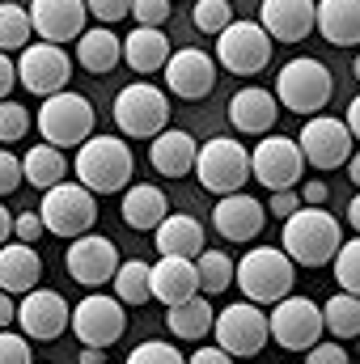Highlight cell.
I'll return each instance as SVG.
<instances>
[{"label": "cell", "mask_w": 360, "mask_h": 364, "mask_svg": "<svg viewBox=\"0 0 360 364\" xmlns=\"http://www.w3.org/2000/svg\"><path fill=\"white\" fill-rule=\"evenodd\" d=\"M348 225H352V229L360 233V191H356V199L348 203Z\"/></svg>", "instance_id": "cell-55"}, {"label": "cell", "mask_w": 360, "mask_h": 364, "mask_svg": "<svg viewBox=\"0 0 360 364\" xmlns=\"http://www.w3.org/2000/svg\"><path fill=\"white\" fill-rule=\"evenodd\" d=\"M85 13L97 17L102 26H110V21H123L132 13V0H85Z\"/></svg>", "instance_id": "cell-43"}, {"label": "cell", "mask_w": 360, "mask_h": 364, "mask_svg": "<svg viewBox=\"0 0 360 364\" xmlns=\"http://www.w3.org/2000/svg\"><path fill=\"white\" fill-rule=\"evenodd\" d=\"M186 364H233L229 352H221V348H199V352H191Z\"/></svg>", "instance_id": "cell-48"}, {"label": "cell", "mask_w": 360, "mask_h": 364, "mask_svg": "<svg viewBox=\"0 0 360 364\" xmlns=\"http://www.w3.org/2000/svg\"><path fill=\"white\" fill-rule=\"evenodd\" d=\"M233 279L242 288L246 301L255 305H275L292 292V279H297V267L284 250L275 246H259V250H246L242 263L233 267Z\"/></svg>", "instance_id": "cell-3"}, {"label": "cell", "mask_w": 360, "mask_h": 364, "mask_svg": "<svg viewBox=\"0 0 360 364\" xmlns=\"http://www.w3.org/2000/svg\"><path fill=\"white\" fill-rule=\"evenodd\" d=\"M212 335H216V348L229 352L233 360L238 356H259L268 348V314L255 305V301H238L229 309H221L212 318Z\"/></svg>", "instance_id": "cell-10"}, {"label": "cell", "mask_w": 360, "mask_h": 364, "mask_svg": "<svg viewBox=\"0 0 360 364\" xmlns=\"http://www.w3.org/2000/svg\"><path fill=\"white\" fill-rule=\"evenodd\" d=\"M47 229H43V220H38V212H17L13 216V237L17 242H26V246H34L38 237H43Z\"/></svg>", "instance_id": "cell-45"}, {"label": "cell", "mask_w": 360, "mask_h": 364, "mask_svg": "<svg viewBox=\"0 0 360 364\" xmlns=\"http://www.w3.org/2000/svg\"><path fill=\"white\" fill-rule=\"evenodd\" d=\"M352 144H356L352 132L335 114H309V123L301 127V140H297L305 166H314V170H339L352 157Z\"/></svg>", "instance_id": "cell-15"}, {"label": "cell", "mask_w": 360, "mask_h": 364, "mask_svg": "<svg viewBox=\"0 0 360 364\" xmlns=\"http://www.w3.org/2000/svg\"><path fill=\"white\" fill-rule=\"evenodd\" d=\"M331 263H335V284H339V292L360 296V233L335 250V259H331Z\"/></svg>", "instance_id": "cell-37"}, {"label": "cell", "mask_w": 360, "mask_h": 364, "mask_svg": "<svg viewBox=\"0 0 360 364\" xmlns=\"http://www.w3.org/2000/svg\"><path fill=\"white\" fill-rule=\"evenodd\" d=\"M68 326H73V335H77L85 348H110V343L123 339L127 318H123V305H119L115 296L90 292V296H81V301L73 305Z\"/></svg>", "instance_id": "cell-14"}, {"label": "cell", "mask_w": 360, "mask_h": 364, "mask_svg": "<svg viewBox=\"0 0 360 364\" xmlns=\"http://www.w3.org/2000/svg\"><path fill=\"white\" fill-rule=\"evenodd\" d=\"M297 208H301V195H297V191H271L268 216H280V220H284V216H292Z\"/></svg>", "instance_id": "cell-47"}, {"label": "cell", "mask_w": 360, "mask_h": 364, "mask_svg": "<svg viewBox=\"0 0 360 364\" xmlns=\"http://www.w3.org/2000/svg\"><path fill=\"white\" fill-rule=\"evenodd\" d=\"M335 93V77L322 60H309V55H297L280 68L275 77V102L292 114H318Z\"/></svg>", "instance_id": "cell-4"}, {"label": "cell", "mask_w": 360, "mask_h": 364, "mask_svg": "<svg viewBox=\"0 0 360 364\" xmlns=\"http://www.w3.org/2000/svg\"><path fill=\"white\" fill-rule=\"evenodd\" d=\"M268 335L280 348H288V352H309L322 339V305H314L309 296H292L288 292L271 309Z\"/></svg>", "instance_id": "cell-12"}, {"label": "cell", "mask_w": 360, "mask_h": 364, "mask_svg": "<svg viewBox=\"0 0 360 364\" xmlns=\"http://www.w3.org/2000/svg\"><path fill=\"white\" fill-rule=\"evenodd\" d=\"M271 51L275 43L259 21H229L216 34V64L229 68L233 77H259L271 64Z\"/></svg>", "instance_id": "cell-9"}, {"label": "cell", "mask_w": 360, "mask_h": 364, "mask_svg": "<svg viewBox=\"0 0 360 364\" xmlns=\"http://www.w3.org/2000/svg\"><path fill=\"white\" fill-rule=\"evenodd\" d=\"M0 364H34L30 339L13 335V331H0Z\"/></svg>", "instance_id": "cell-42"}, {"label": "cell", "mask_w": 360, "mask_h": 364, "mask_svg": "<svg viewBox=\"0 0 360 364\" xmlns=\"http://www.w3.org/2000/svg\"><path fill=\"white\" fill-rule=\"evenodd\" d=\"M73 174L90 195H119L136 174V157L123 136H90L85 144H77Z\"/></svg>", "instance_id": "cell-2"}, {"label": "cell", "mask_w": 360, "mask_h": 364, "mask_svg": "<svg viewBox=\"0 0 360 364\" xmlns=\"http://www.w3.org/2000/svg\"><path fill=\"white\" fill-rule=\"evenodd\" d=\"M127 364H186V356L174 343H166V339H149V343L127 352Z\"/></svg>", "instance_id": "cell-40"}, {"label": "cell", "mask_w": 360, "mask_h": 364, "mask_svg": "<svg viewBox=\"0 0 360 364\" xmlns=\"http://www.w3.org/2000/svg\"><path fill=\"white\" fill-rule=\"evenodd\" d=\"M64 178H68V161H64V153L51 149V144H34V149L21 157V182L47 191V186H55V182H64Z\"/></svg>", "instance_id": "cell-32"}, {"label": "cell", "mask_w": 360, "mask_h": 364, "mask_svg": "<svg viewBox=\"0 0 360 364\" xmlns=\"http://www.w3.org/2000/svg\"><path fill=\"white\" fill-rule=\"evenodd\" d=\"M301 199H305L309 208H322V203H327V182H305V186H301Z\"/></svg>", "instance_id": "cell-50"}, {"label": "cell", "mask_w": 360, "mask_h": 364, "mask_svg": "<svg viewBox=\"0 0 360 364\" xmlns=\"http://www.w3.org/2000/svg\"><path fill=\"white\" fill-rule=\"evenodd\" d=\"M314 30L331 47H360V0H314Z\"/></svg>", "instance_id": "cell-24"}, {"label": "cell", "mask_w": 360, "mask_h": 364, "mask_svg": "<svg viewBox=\"0 0 360 364\" xmlns=\"http://www.w3.org/2000/svg\"><path fill=\"white\" fill-rule=\"evenodd\" d=\"M119 216L127 229H140V233H153L166 216H170V203H166V191L153 186V182H132L123 186V203H119Z\"/></svg>", "instance_id": "cell-25"}, {"label": "cell", "mask_w": 360, "mask_h": 364, "mask_svg": "<svg viewBox=\"0 0 360 364\" xmlns=\"http://www.w3.org/2000/svg\"><path fill=\"white\" fill-rule=\"evenodd\" d=\"M212 225L225 242H255L268 225V208L246 195V191H233V195H221L216 208H212Z\"/></svg>", "instance_id": "cell-20"}, {"label": "cell", "mask_w": 360, "mask_h": 364, "mask_svg": "<svg viewBox=\"0 0 360 364\" xmlns=\"http://www.w3.org/2000/svg\"><path fill=\"white\" fill-rule=\"evenodd\" d=\"M344 246L339 220L322 208H297L292 216H284V233H280V250L292 259V267H327L335 259V250Z\"/></svg>", "instance_id": "cell-1"}, {"label": "cell", "mask_w": 360, "mask_h": 364, "mask_svg": "<svg viewBox=\"0 0 360 364\" xmlns=\"http://www.w3.org/2000/svg\"><path fill=\"white\" fill-rule=\"evenodd\" d=\"M305 174V157L292 136H263L250 149V178L263 182L268 191H297Z\"/></svg>", "instance_id": "cell-11"}, {"label": "cell", "mask_w": 360, "mask_h": 364, "mask_svg": "<svg viewBox=\"0 0 360 364\" xmlns=\"http://www.w3.org/2000/svg\"><path fill=\"white\" fill-rule=\"evenodd\" d=\"M191 21H195L199 34H221L233 21V9H229V0H199L191 9Z\"/></svg>", "instance_id": "cell-38"}, {"label": "cell", "mask_w": 360, "mask_h": 364, "mask_svg": "<svg viewBox=\"0 0 360 364\" xmlns=\"http://www.w3.org/2000/svg\"><path fill=\"white\" fill-rule=\"evenodd\" d=\"M153 246L162 255H179V259H199V250H208L203 246V225L195 216H174V212L153 229Z\"/></svg>", "instance_id": "cell-28"}, {"label": "cell", "mask_w": 360, "mask_h": 364, "mask_svg": "<svg viewBox=\"0 0 360 364\" xmlns=\"http://www.w3.org/2000/svg\"><path fill=\"white\" fill-rule=\"evenodd\" d=\"M30 132V110L21 102H0V144H17Z\"/></svg>", "instance_id": "cell-39"}, {"label": "cell", "mask_w": 360, "mask_h": 364, "mask_svg": "<svg viewBox=\"0 0 360 364\" xmlns=\"http://www.w3.org/2000/svg\"><path fill=\"white\" fill-rule=\"evenodd\" d=\"M38 279H43V259L34 246H26V242L0 246V292L26 296L30 288H38Z\"/></svg>", "instance_id": "cell-27"}, {"label": "cell", "mask_w": 360, "mask_h": 364, "mask_svg": "<svg viewBox=\"0 0 360 364\" xmlns=\"http://www.w3.org/2000/svg\"><path fill=\"white\" fill-rule=\"evenodd\" d=\"M259 26L271 43H301L314 30V0H263Z\"/></svg>", "instance_id": "cell-21"}, {"label": "cell", "mask_w": 360, "mask_h": 364, "mask_svg": "<svg viewBox=\"0 0 360 364\" xmlns=\"http://www.w3.org/2000/svg\"><path fill=\"white\" fill-rule=\"evenodd\" d=\"M344 166H348V178H352V182L360 186V149H352V157H348Z\"/></svg>", "instance_id": "cell-54"}, {"label": "cell", "mask_w": 360, "mask_h": 364, "mask_svg": "<svg viewBox=\"0 0 360 364\" xmlns=\"http://www.w3.org/2000/svg\"><path fill=\"white\" fill-rule=\"evenodd\" d=\"M13 85H17V68H13V60L0 51V102L9 97V90H13Z\"/></svg>", "instance_id": "cell-49"}, {"label": "cell", "mask_w": 360, "mask_h": 364, "mask_svg": "<svg viewBox=\"0 0 360 364\" xmlns=\"http://www.w3.org/2000/svg\"><path fill=\"white\" fill-rule=\"evenodd\" d=\"M81 364H106L102 348H85V352H81Z\"/></svg>", "instance_id": "cell-56"}, {"label": "cell", "mask_w": 360, "mask_h": 364, "mask_svg": "<svg viewBox=\"0 0 360 364\" xmlns=\"http://www.w3.org/2000/svg\"><path fill=\"white\" fill-rule=\"evenodd\" d=\"M13 68H17V85H26L38 97H51V93L68 90V81H73V60L55 43H30V47H21V60Z\"/></svg>", "instance_id": "cell-13"}, {"label": "cell", "mask_w": 360, "mask_h": 364, "mask_svg": "<svg viewBox=\"0 0 360 364\" xmlns=\"http://www.w3.org/2000/svg\"><path fill=\"white\" fill-rule=\"evenodd\" d=\"M149 292L162 305H179L186 296L199 292L195 279V259H179V255H162L157 263H149Z\"/></svg>", "instance_id": "cell-22"}, {"label": "cell", "mask_w": 360, "mask_h": 364, "mask_svg": "<svg viewBox=\"0 0 360 364\" xmlns=\"http://www.w3.org/2000/svg\"><path fill=\"white\" fill-rule=\"evenodd\" d=\"M38 220H43L47 233L73 242V237H81V233H90L93 229V220H97V203H93V195L81 186V182H55V186L43 191Z\"/></svg>", "instance_id": "cell-8"}, {"label": "cell", "mask_w": 360, "mask_h": 364, "mask_svg": "<svg viewBox=\"0 0 360 364\" xmlns=\"http://www.w3.org/2000/svg\"><path fill=\"white\" fill-rule=\"evenodd\" d=\"M26 43H30V13H26L21 4L4 0V4H0V51L9 55V51H17V47H26Z\"/></svg>", "instance_id": "cell-36"}, {"label": "cell", "mask_w": 360, "mask_h": 364, "mask_svg": "<svg viewBox=\"0 0 360 364\" xmlns=\"http://www.w3.org/2000/svg\"><path fill=\"white\" fill-rule=\"evenodd\" d=\"M195 153H199V144L182 127H166L149 140V166L166 178H186L191 166H195Z\"/></svg>", "instance_id": "cell-26"}, {"label": "cell", "mask_w": 360, "mask_h": 364, "mask_svg": "<svg viewBox=\"0 0 360 364\" xmlns=\"http://www.w3.org/2000/svg\"><path fill=\"white\" fill-rule=\"evenodd\" d=\"M132 17H136V26L162 30L170 21V0H132Z\"/></svg>", "instance_id": "cell-41"}, {"label": "cell", "mask_w": 360, "mask_h": 364, "mask_svg": "<svg viewBox=\"0 0 360 364\" xmlns=\"http://www.w3.org/2000/svg\"><path fill=\"white\" fill-rule=\"evenodd\" d=\"M344 127L352 132V140H360V93L348 102V119H344Z\"/></svg>", "instance_id": "cell-52"}, {"label": "cell", "mask_w": 360, "mask_h": 364, "mask_svg": "<svg viewBox=\"0 0 360 364\" xmlns=\"http://www.w3.org/2000/svg\"><path fill=\"white\" fill-rule=\"evenodd\" d=\"M26 13H30V30L43 43H55V47L77 43L81 30H85V21H90L85 0H34Z\"/></svg>", "instance_id": "cell-18"}, {"label": "cell", "mask_w": 360, "mask_h": 364, "mask_svg": "<svg viewBox=\"0 0 360 364\" xmlns=\"http://www.w3.org/2000/svg\"><path fill=\"white\" fill-rule=\"evenodd\" d=\"M170 314H166V322H170V331H174V339H186V343H199L203 335H212V318H216V309L208 305V296H186L179 305H166Z\"/></svg>", "instance_id": "cell-31"}, {"label": "cell", "mask_w": 360, "mask_h": 364, "mask_svg": "<svg viewBox=\"0 0 360 364\" xmlns=\"http://www.w3.org/2000/svg\"><path fill=\"white\" fill-rule=\"evenodd\" d=\"M17 186H21V157L0 149V195H13Z\"/></svg>", "instance_id": "cell-46"}, {"label": "cell", "mask_w": 360, "mask_h": 364, "mask_svg": "<svg viewBox=\"0 0 360 364\" xmlns=\"http://www.w3.org/2000/svg\"><path fill=\"white\" fill-rule=\"evenodd\" d=\"M123 259H119V250H115V242L110 237H102V233H81V237H73V246H68V255H64V267L68 275L77 279V284H85V288H102V284H110V275L119 267Z\"/></svg>", "instance_id": "cell-17"}, {"label": "cell", "mask_w": 360, "mask_h": 364, "mask_svg": "<svg viewBox=\"0 0 360 364\" xmlns=\"http://www.w3.org/2000/svg\"><path fill=\"white\" fill-rule=\"evenodd\" d=\"M356 339H360V335H356Z\"/></svg>", "instance_id": "cell-58"}, {"label": "cell", "mask_w": 360, "mask_h": 364, "mask_svg": "<svg viewBox=\"0 0 360 364\" xmlns=\"http://www.w3.org/2000/svg\"><path fill=\"white\" fill-rule=\"evenodd\" d=\"M68 301L51 288H30L17 305V322H21V335L34 339V343H51L68 331Z\"/></svg>", "instance_id": "cell-16"}, {"label": "cell", "mask_w": 360, "mask_h": 364, "mask_svg": "<svg viewBox=\"0 0 360 364\" xmlns=\"http://www.w3.org/2000/svg\"><path fill=\"white\" fill-rule=\"evenodd\" d=\"M305 364H348V352H344V343L339 339H318L309 352H305Z\"/></svg>", "instance_id": "cell-44"}, {"label": "cell", "mask_w": 360, "mask_h": 364, "mask_svg": "<svg viewBox=\"0 0 360 364\" xmlns=\"http://www.w3.org/2000/svg\"><path fill=\"white\" fill-rule=\"evenodd\" d=\"M191 174L212 195H233V191H242L250 182V149L242 140H233V136H212L195 153Z\"/></svg>", "instance_id": "cell-5"}, {"label": "cell", "mask_w": 360, "mask_h": 364, "mask_svg": "<svg viewBox=\"0 0 360 364\" xmlns=\"http://www.w3.org/2000/svg\"><path fill=\"white\" fill-rule=\"evenodd\" d=\"M115 127L132 140H153L157 132L170 127V102L166 93L149 81H132L115 93Z\"/></svg>", "instance_id": "cell-7"}, {"label": "cell", "mask_w": 360, "mask_h": 364, "mask_svg": "<svg viewBox=\"0 0 360 364\" xmlns=\"http://www.w3.org/2000/svg\"><path fill=\"white\" fill-rule=\"evenodd\" d=\"M77 60H81V68L85 73H110L119 60H123V38L110 30V26H85L81 30V38H77Z\"/></svg>", "instance_id": "cell-30"}, {"label": "cell", "mask_w": 360, "mask_h": 364, "mask_svg": "<svg viewBox=\"0 0 360 364\" xmlns=\"http://www.w3.org/2000/svg\"><path fill=\"white\" fill-rule=\"evenodd\" d=\"M123 60H127L132 73H157V68H166V60H170V38H166V30L136 26V30L123 38Z\"/></svg>", "instance_id": "cell-29"}, {"label": "cell", "mask_w": 360, "mask_h": 364, "mask_svg": "<svg viewBox=\"0 0 360 364\" xmlns=\"http://www.w3.org/2000/svg\"><path fill=\"white\" fill-rule=\"evenodd\" d=\"M110 288H115L119 305H144V301H153V292H149V263L144 259L119 263L115 275H110Z\"/></svg>", "instance_id": "cell-33"}, {"label": "cell", "mask_w": 360, "mask_h": 364, "mask_svg": "<svg viewBox=\"0 0 360 364\" xmlns=\"http://www.w3.org/2000/svg\"><path fill=\"white\" fill-rule=\"evenodd\" d=\"M9 237H13V212H9V208L0 203V246H4Z\"/></svg>", "instance_id": "cell-53"}, {"label": "cell", "mask_w": 360, "mask_h": 364, "mask_svg": "<svg viewBox=\"0 0 360 364\" xmlns=\"http://www.w3.org/2000/svg\"><path fill=\"white\" fill-rule=\"evenodd\" d=\"M166 90L174 97H186V102H199L216 90V60L203 55L199 47H182V51H170L166 60Z\"/></svg>", "instance_id": "cell-19"}, {"label": "cell", "mask_w": 360, "mask_h": 364, "mask_svg": "<svg viewBox=\"0 0 360 364\" xmlns=\"http://www.w3.org/2000/svg\"><path fill=\"white\" fill-rule=\"evenodd\" d=\"M352 77H356V81H360V55H356V60H352Z\"/></svg>", "instance_id": "cell-57"}, {"label": "cell", "mask_w": 360, "mask_h": 364, "mask_svg": "<svg viewBox=\"0 0 360 364\" xmlns=\"http://www.w3.org/2000/svg\"><path fill=\"white\" fill-rule=\"evenodd\" d=\"M38 132H43V144L51 149H77L93 136V106L85 93L60 90L51 97H43L38 106Z\"/></svg>", "instance_id": "cell-6"}, {"label": "cell", "mask_w": 360, "mask_h": 364, "mask_svg": "<svg viewBox=\"0 0 360 364\" xmlns=\"http://www.w3.org/2000/svg\"><path fill=\"white\" fill-rule=\"evenodd\" d=\"M275 119H280V102L263 85H246L229 97V123L246 136H268Z\"/></svg>", "instance_id": "cell-23"}, {"label": "cell", "mask_w": 360, "mask_h": 364, "mask_svg": "<svg viewBox=\"0 0 360 364\" xmlns=\"http://www.w3.org/2000/svg\"><path fill=\"white\" fill-rule=\"evenodd\" d=\"M13 322H17V301L9 292H0V331H9Z\"/></svg>", "instance_id": "cell-51"}, {"label": "cell", "mask_w": 360, "mask_h": 364, "mask_svg": "<svg viewBox=\"0 0 360 364\" xmlns=\"http://www.w3.org/2000/svg\"><path fill=\"white\" fill-rule=\"evenodd\" d=\"M195 279H199V288H203L208 296L225 292V288L233 284V259H229L225 250H199V263H195Z\"/></svg>", "instance_id": "cell-35"}, {"label": "cell", "mask_w": 360, "mask_h": 364, "mask_svg": "<svg viewBox=\"0 0 360 364\" xmlns=\"http://www.w3.org/2000/svg\"><path fill=\"white\" fill-rule=\"evenodd\" d=\"M322 331H331L335 339H356L360 335V296L335 292L322 305Z\"/></svg>", "instance_id": "cell-34"}]
</instances>
